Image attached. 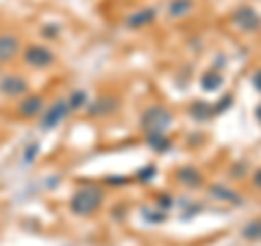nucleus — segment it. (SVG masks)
<instances>
[{
	"label": "nucleus",
	"instance_id": "20",
	"mask_svg": "<svg viewBox=\"0 0 261 246\" xmlns=\"http://www.w3.org/2000/svg\"><path fill=\"white\" fill-rule=\"evenodd\" d=\"M85 103H87V94L85 92H74V94H72V98L68 101L70 111L72 109H79V107H85Z\"/></svg>",
	"mask_w": 261,
	"mask_h": 246
},
{
	"label": "nucleus",
	"instance_id": "9",
	"mask_svg": "<svg viewBox=\"0 0 261 246\" xmlns=\"http://www.w3.org/2000/svg\"><path fill=\"white\" fill-rule=\"evenodd\" d=\"M42 109H44V98L37 96V94L27 96V98H24V101L20 103V113H22V116H27V118L37 116V113L42 111Z\"/></svg>",
	"mask_w": 261,
	"mask_h": 246
},
{
	"label": "nucleus",
	"instance_id": "16",
	"mask_svg": "<svg viewBox=\"0 0 261 246\" xmlns=\"http://www.w3.org/2000/svg\"><path fill=\"white\" fill-rule=\"evenodd\" d=\"M211 196L218 199V201H226V203H235V205L242 203L240 194L233 192V190H228V187H224V185H214V187H211Z\"/></svg>",
	"mask_w": 261,
	"mask_h": 246
},
{
	"label": "nucleus",
	"instance_id": "25",
	"mask_svg": "<svg viewBox=\"0 0 261 246\" xmlns=\"http://www.w3.org/2000/svg\"><path fill=\"white\" fill-rule=\"evenodd\" d=\"M252 183H255L257 190H261V168L255 172V175H252Z\"/></svg>",
	"mask_w": 261,
	"mask_h": 246
},
{
	"label": "nucleus",
	"instance_id": "3",
	"mask_svg": "<svg viewBox=\"0 0 261 246\" xmlns=\"http://www.w3.org/2000/svg\"><path fill=\"white\" fill-rule=\"evenodd\" d=\"M233 24L244 33H257L261 29V15L248 5H242L233 13Z\"/></svg>",
	"mask_w": 261,
	"mask_h": 246
},
{
	"label": "nucleus",
	"instance_id": "17",
	"mask_svg": "<svg viewBox=\"0 0 261 246\" xmlns=\"http://www.w3.org/2000/svg\"><path fill=\"white\" fill-rule=\"evenodd\" d=\"M154 177H157V166H144L142 170H137V175H135V179L140 183H152L154 181Z\"/></svg>",
	"mask_w": 261,
	"mask_h": 246
},
{
	"label": "nucleus",
	"instance_id": "15",
	"mask_svg": "<svg viewBox=\"0 0 261 246\" xmlns=\"http://www.w3.org/2000/svg\"><path fill=\"white\" fill-rule=\"evenodd\" d=\"M18 39L13 35H0V61H7L18 53Z\"/></svg>",
	"mask_w": 261,
	"mask_h": 246
},
{
	"label": "nucleus",
	"instance_id": "26",
	"mask_svg": "<svg viewBox=\"0 0 261 246\" xmlns=\"http://www.w3.org/2000/svg\"><path fill=\"white\" fill-rule=\"evenodd\" d=\"M255 116H257V120H259V122H261V105H259V107H257V109H255Z\"/></svg>",
	"mask_w": 261,
	"mask_h": 246
},
{
	"label": "nucleus",
	"instance_id": "5",
	"mask_svg": "<svg viewBox=\"0 0 261 246\" xmlns=\"http://www.w3.org/2000/svg\"><path fill=\"white\" fill-rule=\"evenodd\" d=\"M24 59H27V63L33 65V68H48V65L55 63V55H53V51H48L44 46H31V48H27V53H24Z\"/></svg>",
	"mask_w": 261,
	"mask_h": 246
},
{
	"label": "nucleus",
	"instance_id": "11",
	"mask_svg": "<svg viewBox=\"0 0 261 246\" xmlns=\"http://www.w3.org/2000/svg\"><path fill=\"white\" fill-rule=\"evenodd\" d=\"M118 109V101L111 96H102L94 103V107H89V116H107V113Z\"/></svg>",
	"mask_w": 261,
	"mask_h": 246
},
{
	"label": "nucleus",
	"instance_id": "24",
	"mask_svg": "<svg viewBox=\"0 0 261 246\" xmlns=\"http://www.w3.org/2000/svg\"><path fill=\"white\" fill-rule=\"evenodd\" d=\"M250 83L255 85V89H257V92H261V68L255 72V75L250 77Z\"/></svg>",
	"mask_w": 261,
	"mask_h": 246
},
{
	"label": "nucleus",
	"instance_id": "6",
	"mask_svg": "<svg viewBox=\"0 0 261 246\" xmlns=\"http://www.w3.org/2000/svg\"><path fill=\"white\" fill-rule=\"evenodd\" d=\"M27 89H29V83L18 75H9L0 81V92L7 96H22L27 94Z\"/></svg>",
	"mask_w": 261,
	"mask_h": 246
},
{
	"label": "nucleus",
	"instance_id": "14",
	"mask_svg": "<svg viewBox=\"0 0 261 246\" xmlns=\"http://www.w3.org/2000/svg\"><path fill=\"white\" fill-rule=\"evenodd\" d=\"M190 116L196 122H207L211 116H214V107L205 101H196V103L190 105Z\"/></svg>",
	"mask_w": 261,
	"mask_h": 246
},
{
	"label": "nucleus",
	"instance_id": "19",
	"mask_svg": "<svg viewBox=\"0 0 261 246\" xmlns=\"http://www.w3.org/2000/svg\"><path fill=\"white\" fill-rule=\"evenodd\" d=\"M231 105H233V96H231V94H224V96L216 103V107H214V116L228 111V109H231Z\"/></svg>",
	"mask_w": 261,
	"mask_h": 246
},
{
	"label": "nucleus",
	"instance_id": "22",
	"mask_svg": "<svg viewBox=\"0 0 261 246\" xmlns=\"http://www.w3.org/2000/svg\"><path fill=\"white\" fill-rule=\"evenodd\" d=\"M144 218L148 220V223H161V220H166V214H150V211H144Z\"/></svg>",
	"mask_w": 261,
	"mask_h": 246
},
{
	"label": "nucleus",
	"instance_id": "21",
	"mask_svg": "<svg viewBox=\"0 0 261 246\" xmlns=\"http://www.w3.org/2000/svg\"><path fill=\"white\" fill-rule=\"evenodd\" d=\"M37 151H39V146H37V144H31V146H29V151L24 153V161H27V163H31L33 159H35Z\"/></svg>",
	"mask_w": 261,
	"mask_h": 246
},
{
	"label": "nucleus",
	"instance_id": "13",
	"mask_svg": "<svg viewBox=\"0 0 261 246\" xmlns=\"http://www.w3.org/2000/svg\"><path fill=\"white\" fill-rule=\"evenodd\" d=\"M200 85L205 92H216V89H220L224 85V77L220 75L218 70H207L205 75L200 77Z\"/></svg>",
	"mask_w": 261,
	"mask_h": 246
},
{
	"label": "nucleus",
	"instance_id": "7",
	"mask_svg": "<svg viewBox=\"0 0 261 246\" xmlns=\"http://www.w3.org/2000/svg\"><path fill=\"white\" fill-rule=\"evenodd\" d=\"M176 179L178 183H183L185 187H200L202 183H205V179H202V172L198 168L194 166H185L176 172Z\"/></svg>",
	"mask_w": 261,
	"mask_h": 246
},
{
	"label": "nucleus",
	"instance_id": "12",
	"mask_svg": "<svg viewBox=\"0 0 261 246\" xmlns=\"http://www.w3.org/2000/svg\"><path fill=\"white\" fill-rule=\"evenodd\" d=\"M194 9V3L192 0H170L168 5V15L174 20H181L185 15H190Z\"/></svg>",
	"mask_w": 261,
	"mask_h": 246
},
{
	"label": "nucleus",
	"instance_id": "8",
	"mask_svg": "<svg viewBox=\"0 0 261 246\" xmlns=\"http://www.w3.org/2000/svg\"><path fill=\"white\" fill-rule=\"evenodd\" d=\"M154 18H157V11L154 9H140L133 15H128L126 27L128 29H144V27H148V24H152Z\"/></svg>",
	"mask_w": 261,
	"mask_h": 246
},
{
	"label": "nucleus",
	"instance_id": "18",
	"mask_svg": "<svg viewBox=\"0 0 261 246\" xmlns=\"http://www.w3.org/2000/svg\"><path fill=\"white\" fill-rule=\"evenodd\" d=\"M242 235L246 237V240H261V220H255V223H248L244 227Z\"/></svg>",
	"mask_w": 261,
	"mask_h": 246
},
{
	"label": "nucleus",
	"instance_id": "1",
	"mask_svg": "<svg viewBox=\"0 0 261 246\" xmlns=\"http://www.w3.org/2000/svg\"><path fill=\"white\" fill-rule=\"evenodd\" d=\"M105 201V192L100 187H83L79 190L74 196H72V211L79 216H92L94 211L100 209V205Z\"/></svg>",
	"mask_w": 261,
	"mask_h": 246
},
{
	"label": "nucleus",
	"instance_id": "4",
	"mask_svg": "<svg viewBox=\"0 0 261 246\" xmlns=\"http://www.w3.org/2000/svg\"><path fill=\"white\" fill-rule=\"evenodd\" d=\"M68 113H70L68 101H57V103H53L50 107L44 111L42 122H39V129H42V131H53V129H57L65 118H68Z\"/></svg>",
	"mask_w": 261,
	"mask_h": 246
},
{
	"label": "nucleus",
	"instance_id": "10",
	"mask_svg": "<svg viewBox=\"0 0 261 246\" xmlns=\"http://www.w3.org/2000/svg\"><path fill=\"white\" fill-rule=\"evenodd\" d=\"M146 144H148L154 153H168L172 149V139L166 133H146Z\"/></svg>",
	"mask_w": 261,
	"mask_h": 246
},
{
	"label": "nucleus",
	"instance_id": "2",
	"mask_svg": "<svg viewBox=\"0 0 261 246\" xmlns=\"http://www.w3.org/2000/svg\"><path fill=\"white\" fill-rule=\"evenodd\" d=\"M174 125L172 111L161 107V105H152L142 113V129L146 133H166V131Z\"/></svg>",
	"mask_w": 261,
	"mask_h": 246
},
{
	"label": "nucleus",
	"instance_id": "23",
	"mask_svg": "<svg viewBox=\"0 0 261 246\" xmlns=\"http://www.w3.org/2000/svg\"><path fill=\"white\" fill-rule=\"evenodd\" d=\"M159 209L161 211H166V209H170L172 207V196H159Z\"/></svg>",
	"mask_w": 261,
	"mask_h": 246
}]
</instances>
